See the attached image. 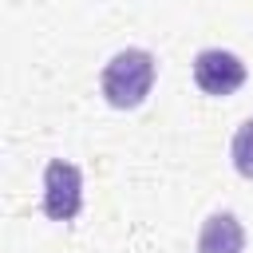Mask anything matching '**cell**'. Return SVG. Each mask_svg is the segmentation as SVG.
<instances>
[{"label": "cell", "instance_id": "cell-1", "mask_svg": "<svg viewBox=\"0 0 253 253\" xmlns=\"http://www.w3.org/2000/svg\"><path fill=\"white\" fill-rule=\"evenodd\" d=\"M154 75H158V59L146 47H123L103 63L99 91L115 111H134L150 99Z\"/></svg>", "mask_w": 253, "mask_h": 253}, {"label": "cell", "instance_id": "cell-2", "mask_svg": "<svg viewBox=\"0 0 253 253\" xmlns=\"http://www.w3.org/2000/svg\"><path fill=\"white\" fill-rule=\"evenodd\" d=\"M43 217L47 221H75L83 210V174L67 158H51L43 166Z\"/></svg>", "mask_w": 253, "mask_h": 253}, {"label": "cell", "instance_id": "cell-3", "mask_svg": "<svg viewBox=\"0 0 253 253\" xmlns=\"http://www.w3.org/2000/svg\"><path fill=\"white\" fill-rule=\"evenodd\" d=\"M245 63H241V55H233V51H225V47H202L198 55H194V83L206 91V95H213V99H225V95H233L241 83H245Z\"/></svg>", "mask_w": 253, "mask_h": 253}, {"label": "cell", "instance_id": "cell-4", "mask_svg": "<svg viewBox=\"0 0 253 253\" xmlns=\"http://www.w3.org/2000/svg\"><path fill=\"white\" fill-rule=\"evenodd\" d=\"M198 253H245V225L233 210H217L198 229Z\"/></svg>", "mask_w": 253, "mask_h": 253}, {"label": "cell", "instance_id": "cell-5", "mask_svg": "<svg viewBox=\"0 0 253 253\" xmlns=\"http://www.w3.org/2000/svg\"><path fill=\"white\" fill-rule=\"evenodd\" d=\"M229 158H233V170H237L245 182H253V119H245V123L233 130Z\"/></svg>", "mask_w": 253, "mask_h": 253}]
</instances>
